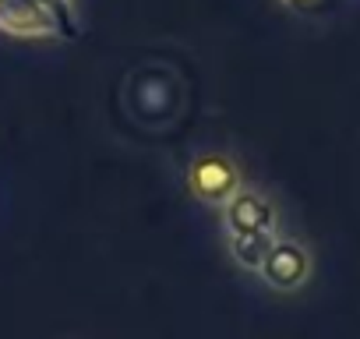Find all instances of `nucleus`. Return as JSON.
I'll return each instance as SVG.
<instances>
[{"label":"nucleus","mask_w":360,"mask_h":339,"mask_svg":"<svg viewBox=\"0 0 360 339\" xmlns=\"http://www.w3.org/2000/svg\"><path fill=\"white\" fill-rule=\"evenodd\" d=\"M240 188H244V170L226 152H202L188 166V191L209 209H226Z\"/></svg>","instance_id":"nucleus-4"},{"label":"nucleus","mask_w":360,"mask_h":339,"mask_svg":"<svg viewBox=\"0 0 360 339\" xmlns=\"http://www.w3.org/2000/svg\"><path fill=\"white\" fill-rule=\"evenodd\" d=\"M283 234V212L276 205V198L262 188L244 184L230 205L223 209V241H226V255L233 258L237 269L244 272H258L269 244Z\"/></svg>","instance_id":"nucleus-1"},{"label":"nucleus","mask_w":360,"mask_h":339,"mask_svg":"<svg viewBox=\"0 0 360 339\" xmlns=\"http://www.w3.org/2000/svg\"><path fill=\"white\" fill-rule=\"evenodd\" d=\"M0 32L15 39H78L82 29L71 25L46 0H0Z\"/></svg>","instance_id":"nucleus-2"},{"label":"nucleus","mask_w":360,"mask_h":339,"mask_svg":"<svg viewBox=\"0 0 360 339\" xmlns=\"http://www.w3.org/2000/svg\"><path fill=\"white\" fill-rule=\"evenodd\" d=\"M255 276L269 290H276V293H297L314 276V255H311V248L300 237L279 234L269 244V251H265V258H262V265H258Z\"/></svg>","instance_id":"nucleus-3"},{"label":"nucleus","mask_w":360,"mask_h":339,"mask_svg":"<svg viewBox=\"0 0 360 339\" xmlns=\"http://www.w3.org/2000/svg\"><path fill=\"white\" fill-rule=\"evenodd\" d=\"M46 4H53V8H57L71 25H78V29H82V22H78V4H75V0H46Z\"/></svg>","instance_id":"nucleus-5"},{"label":"nucleus","mask_w":360,"mask_h":339,"mask_svg":"<svg viewBox=\"0 0 360 339\" xmlns=\"http://www.w3.org/2000/svg\"><path fill=\"white\" fill-rule=\"evenodd\" d=\"M283 4H286L290 11H314V8L325 4V0H283Z\"/></svg>","instance_id":"nucleus-6"}]
</instances>
